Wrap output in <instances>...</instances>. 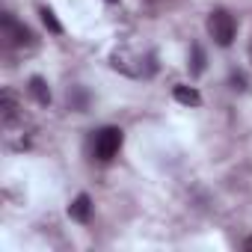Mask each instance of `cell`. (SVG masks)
<instances>
[{
	"mask_svg": "<svg viewBox=\"0 0 252 252\" xmlns=\"http://www.w3.org/2000/svg\"><path fill=\"white\" fill-rule=\"evenodd\" d=\"M107 3H116V0H107Z\"/></svg>",
	"mask_w": 252,
	"mask_h": 252,
	"instance_id": "13",
	"label": "cell"
},
{
	"mask_svg": "<svg viewBox=\"0 0 252 252\" xmlns=\"http://www.w3.org/2000/svg\"><path fill=\"white\" fill-rule=\"evenodd\" d=\"M234 18L225 12V9H214L211 15H208V33H211V39L220 45V48H228L231 42H234Z\"/></svg>",
	"mask_w": 252,
	"mask_h": 252,
	"instance_id": "2",
	"label": "cell"
},
{
	"mask_svg": "<svg viewBox=\"0 0 252 252\" xmlns=\"http://www.w3.org/2000/svg\"><path fill=\"white\" fill-rule=\"evenodd\" d=\"M0 27H3V39H6L12 48H33V45H36L33 33H30L24 24H18L15 15H9V12L0 18Z\"/></svg>",
	"mask_w": 252,
	"mask_h": 252,
	"instance_id": "3",
	"label": "cell"
},
{
	"mask_svg": "<svg viewBox=\"0 0 252 252\" xmlns=\"http://www.w3.org/2000/svg\"><path fill=\"white\" fill-rule=\"evenodd\" d=\"M18 98H15V92L12 89H3V92H0V116H3V125H6V128H9V125L18 119Z\"/></svg>",
	"mask_w": 252,
	"mask_h": 252,
	"instance_id": "4",
	"label": "cell"
},
{
	"mask_svg": "<svg viewBox=\"0 0 252 252\" xmlns=\"http://www.w3.org/2000/svg\"><path fill=\"white\" fill-rule=\"evenodd\" d=\"M39 15H42V21H45V27H48V30H51L54 36H60V33H63V24L57 21V15H54V9H48V6H42V12H39Z\"/></svg>",
	"mask_w": 252,
	"mask_h": 252,
	"instance_id": "8",
	"label": "cell"
},
{
	"mask_svg": "<svg viewBox=\"0 0 252 252\" xmlns=\"http://www.w3.org/2000/svg\"><path fill=\"white\" fill-rule=\"evenodd\" d=\"M172 95H175V101L184 104V107H199V104H202V95H199L196 86H184V83H178V86L172 89Z\"/></svg>",
	"mask_w": 252,
	"mask_h": 252,
	"instance_id": "7",
	"label": "cell"
},
{
	"mask_svg": "<svg viewBox=\"0 0 252 252\" xmlns=\"http://www.w3.org/2000/svg\"><path fill=\"white\" fill-rule=\"evenodd\" d=\"M205 71V54H202V48L199 45H193V63H190V74L193 77H199Z\"/></svg>",
	"mask_w": 252,
	"mask_h": 252,
	"instance_id": "9",
	"label": "cell"
},
{
	"mask_svg": "<svg viewBox=\"0 0 252 252\" xmlns=\"http://www.w3.org/2000/svg\"><path fill=\"white\" fill-rule=\"evenodd\" d=\"M231 86L243 92V89H246V77H243V74H231Z\"/></svg>",
	"mask_w": 252,
	"mask_h": 252,
	"instance_id": "10",
	"label": "cell"
},
{
	"mask_svg": "<svg viewBox=\"0 0 252 252\" xmlns=\"http://www.w3.org/2000/svg\"><path fill=\"white\" fill-rule=\"evenodd\" d=\"M89 214H92V199L86 193H80L71 205H68V217L74 222H89Z\"/></svg>",
	"mask_w": 252,
	"mask_h": 252,
	"instance_id": "5",
	"label": "cell"
},
{
	"mask_svg": "<svg viewBox=\"0 0 252 252\" xmlns=\"http://www.w3.org/2000/svg\"><path fill=\"white\" fill-rule=\"evenodd\" d=\"M249 63H252V42H249Z\"/></svg>",
	"mask_w": 252,
	"mask_h": 252,
	"instance_id": "12",
	"label": "cell"
},
{
	"mask_svg": "<svg viewBox=\"0 0 252 252\" xmlns=\"http://www.w3.org/2000/svg\"><path fill=\"white\" fill-rule=\"evenodd\" d=\"M243 249H252V237H246V240H243Z\"/></svg>",
	"mask_w": 252,
	"mask_h": 252,
	"instance_id": "11",
	"label": "cell"
},
{
	"mask_svg": "<svg viewBox=\"0 0 252 252\" xmlns=\"http://www.w3.org/2000/svg\"><path fill=\"white\" fill-rule=\"evenodd\" d=\"M122 143H125L122 128H113V125H107V128H101V131L95 134V140H92V155H95L101 163H110V160L119 155Z\"/></svg>",
	"mask_w": 252,
	"mask_h": 252,
	"instance_id": "1",
	"label": "cell"
},
{
	"mask_svg": "<svg viewBox=\"0 0 252 252\" xmlns=\"http://www.w3.org/2000/svg\"><path fill=\"white\" fill-rule=\"evenodd\" d=\"M27 92L36 98V104H42V107L51 104V89H48V80H45V77H30Z\"/></svg>",
	"mask_w": 252,
	"mask_h": 252,
	"instance_id": "6",
	"label": "cell"
}]
</instances>
